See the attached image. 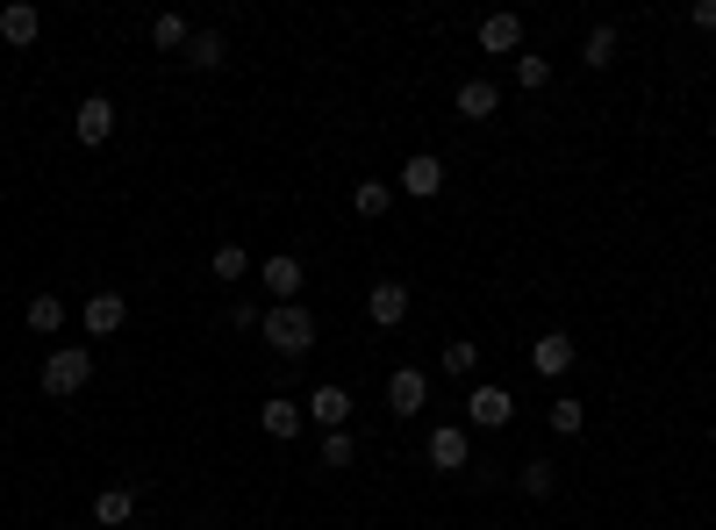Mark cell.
<instances>
[{
  "label": "cell",
  "instance_id": "cell-1",
  "mask_svg": "<svg viewBox=\"0 0 716 530\" xmlns=\"http://www.w3.org/2000/svg\"><path fill=\"white\" fill-rule=\"evenodd\" d=\"M258 337H266L280 358H309L315 352V315L301 309V301H272L266 323H258Z\"/></svg>",
  "mask_w": 716,
  "mask_h": 530
},
{
  "label": "cell",
  "instance_id": "cell-2",
  "mask_svg": "<svg viewBox=\"0 0 716 530\" xmlns=\"http://www.w3.org/2000/svg\"><path fill=\"white\" fill-rule=\"evenodd\" d=\"M86 381H94V352H86V344H58V352L43 358V395L51 402H72Z\"/></svg>",
  "mask_w": 716,
  "mask_h": 530
},
{
  "label": "cell",
  "instance_id": "cell-3",
  "mask_svg": "<svg viewBox=\"0 0 716 530\" xmlns=\"http://www.w3.org/2000/svg\"><path fill=\"white\" fill-rule=\"evenodd\" d=\"M423 459H430L437 474H459V466L474 459V437H466L459 423H437V430H430V445H423Z\"/></svg>",
  "mask_w": 716,
  "mask_h": 530
},
{
  "label": "cell",
  "instance_id": "cell-4",
  "mask_svg": "<svg viewBox=\"0 0 716 530\" xmlns=\"http://www.w3.org/2000/svg\"><path fill=\"white\" fill-rule=\"evenodd\" d=\"M466 416H474V430H501V423L516 416V395H509V387H495V381H480L474 395H466Z\"/></svg>",
  "mask_w": 716,
  "mask_h": 530
},
{
  "label": "cell",
  "instance_id": "cell-5",
  "mask_svg": "<svg viewBox=\"0 0 716 530\" xmlns=\"http://www.w3.org/2000/svg\"><path fill=\"white\" fill-rule=\"evenodd\" d=\"M72 136H80V144H108V136H115V101L108 94H86L80 108H72Z\"/></svg>",
  "mask_w": 716,
  "mask_h": 530
},
{
  "label": "cell",
  "instance_id": "cell-6",
  "mask_svg": "<svg viewBox=\"0 0 716 530\" xmlns=\"http://www.w3.org/2000/svg\"><path fill=\"white\" fill-rule=\"evenodd\" d=\"M387 408L394 416H423V408H430V381H423L416 366H394L387 373Z\"/></svg>",
  "mask_w": 716,
  "mask_h": 530
},
{
  "label": "cell",
  "instance_id": "cell-7",
  "mask_svg": "<svg viewBox=\"0 0 716 530\" xmlns=\"http://www.w3.org/2000/svg\"><path fill=\"white\" fill-rule=\"evenodd\" d=\"M301 408H309V416L323 423V430H352V395H344L338 381H323V387H315V395L301 402Z\"/></svg>",
  "mask_w": 716,
  "mask_h": 530
},
{
  "label": "cell",
  "instance_id": "cell-8",
  "mask_svg": "<svg viewBox=\"0 0 716 530\" xmlns=\"http://www.w3.org/2000/svg\"><path fill=\"white\" fill-rule=\"evenodd\" d=\"M258 280H266L272 301H301V259H294V251H272V259L258 266Z\"/></svg>",
  "mask_w": 716,
  "mask_h": 530
},
{
  "label": "cell",
  "instance_id": "cell-9",
  "mask_svg": "<svg viewBox=\"0 0 716 530\" xmlns=\"http://www.w3.org/2000/svg\"><path fill=\"white\" fill-rule=\"evenodd\" d=\"M43 37V14L29 8V0H8L0 8V43H14V51H29V43Z\"/></svg>",
  "mask_w": 716,
  "mask_h": 530
},
{
  "label": "cell",
  "instance_id": "cell-10",
  "mask_svg": "<svg viewBox=\"0 0 716 530\" xmlns=\"http://www.w3.org/2000/svg\"><path fill=\"white\" fill-rule=\"evenodd\" d=\"M530 366H538L544 381H559V373H573V337H567V330H544V337L530 344Z\"/></svg>",
  "mask_w": 716,
  "mask_h": 530
},
{
  "label": "cell",
  "instance_id": "cell-11",
  "mask_svg": "<svg viewBox=\"0 0 716 530\" xmlns=\"http://www.w3.org/2000/svg\"><path fill=\"white\" fill-rule=\"evenodd\" d=\"M480 51L487 58H523V22H516V14H487L480 22Z\"/></svg>",
  "mask_w": 716,
  "mask_h": 530
},
{
  "label": "cell",
  "instance_id": "cell-12",
  "mask_svg": "<svg viewBox=\"0 0 716 530\" xmlns=\"http://www.w3.org/2000/svg\"><path fill=\"white\" fill-rule=\"evenodd\" d=\"M80 323H86V337H115V330L129 323V301H122V294H94L80 309Z\"/></svg>",
  "mask_w": 716,
  "mask_h": 530
},
{
  "label": "cell",
  "instance_id": "cell-13",
  "mask_svg": "<svg viewBox=\"0 0 716 530\" xmlns=\"http://www.w3.org/2000/svg\"><path fill=\"white\" fill-rule=\"evenodd\" d=\"M365 315H373L380 330H394L408 315V287L402 280H373V294H365Z\"/></svg>",
  "mask_w": 716,
  "mask_h": 530
},
{
  "label": "cell",
  "instance_id": "cell-14",
  "mask_svg": "<svg viewBox=\"0 0 716 530\" xmlns=\"http://www.w3.org/2000/svg\"><path fill=\"white\" fill-rule=\"evenodd\" d=\"M437 187H445V158H430V150H416V158L402 165V194H416V201H430Z\"/></svg>",
  "mask_w": 716,
  "mask_h": 530
},
{
  "label": "cell",
  "instance_id": "cell-15",
  "mask_svg": "<svg viewBox=\"0 0 716 530\" xmlns=\"http://www.w3.org/2000/svg\"><path fill=\"white\" fill-rule=\"evenodd\" d=\"M94 523H101V530L136 523V495H129V488H101V495H94Z\"/></svg>",
  "mask_w": 716,
  "mask_h": 530
},
{
  "label": "cell",
  "instance_id": "cell-16",
  "mask_svg": "<svg viewBox=\"0 0 716 530\" xmlns=\"http://www.w3.org/2000/svg\"><path fill=\"white\" fill-rule=\"evenodd\" d=\"M301 416H309L301 402H266V408H258V430H266V437H280V445H287V437H301Z\"/></svg>",
  "mask_w": 716,
  "mask_h": 530
},
{
  "label": "cell",
  "instance_id": "cell-17",
  "mask_svg": "<svg viewBox=\"0 0 716 530\" xmlns=\"http://www.w3.org/2000/svg\"><path fill=\"white\" fill-rule=\"evenodd\" d=\"M495 108H501L495 80H466V86H459V115H466V123H487Z\"/></svg>",
  "mask_w": 716,
  "mask_h": 530
},
{
  "label": "cell",
  "instance_id": "cell-18",
  "mask_svg": "<svg viewBox=\"0 0 716 530\" xmlns=\"http://www.w3.org/2000/svg\"><path fill=\"white\" fill-rule=\"evenodd\" d=\"M352 208H359V216H365V222H380V216H387V208H394V187H387V179H359V194H352Z\"/></svg>",
  "mask_w": 716,
  "mask_h": 530
},
{
  "label": "cell",
  "instance_id": "cell-19",
  "mask_svg": "<svg viewBox=\"0 0 716 530\" xmlns=\"http://www.w3.org/2000/svg\"><path fill=\"white\" fill-rule=\"evenodd\" d=\"M581 58H588V72H609V65H616V29L595 22V29H588V43H581Z\"/></svg>",
  "mask_w": 716,
  "mask_h": 530
},
{
  "label": "cell",
  "instance_id": "cell-20",
  "mask_svg": "<svg viewBox=\"0 0 716 530\" xmlns=\"http://www.w3.org/2000/svg\"><path fill=\"white\" fill-rule=\"evenodd\" d=\"M222 58H230V51H222V37H216V29H194V43H187V65H194V72H216Z\"/></svg>",
  "mask_w": 716,
  "mask_h": 530
},
{
  "label": "cell",
  "instance_id": "cell-21",
  "mask_svg": "<svg viewBox=\"0 0 716 530\" xmlns=\"http://www.w3.org/2000/svg\"><path fill=\"white\" fill-rule=\"evenodd\" d=\"M151 43H158V51H187V43H194L187 14H158V22H151Z\"/></svg>",
  "mask_w": 716,
  "mask_h": 530
},
{
  "label": "cell",
  "instance_id": "cell-22",
  "mask_svg": "<svg viewBox=\"0 0 716 530\" xmlns=\"http://www.w3.org/2000/svg\"><path fill=\"white\" fill-rule=\"evenodd\" d=\"M29 330H37V337L65 330V301H58V294H37V301H29Z\"/></svg>",
  "mask_w": 716,
  "mask_h": 530
},
{
  "label": "cell",
  "instance_id": "cell-23",
  "mask_svg": "<svg viewBox=\"0 0 716 530\" xmlns=\"http://www.w3.org/2000/svg\"><path fill=\"white\" fill-rule=\"evenodd\" d=\"M552 430H559V437H581V430H588V402L559 395V402H552Z\"/></svg>",
  "mask_w": 716,
  "mask_h": 530
},
{
  "label": "cell",
  "instance_id": "cell-24",
  "mask_svg": "<svg viewBox=\"0 0 716 530\" xmlns=\"http://www.w3.org/2000/svg\"><path fill=\"white\" fill-rule=\"evenodd\" d=\"M437 366H445L452 373V381H474V366H480V344H445V358H437Z\"/></svg>",
  "mask_w": 716,
  "mask_h": 530
},
{
  "label": "cell",
  "instance_id": "cell-25",
  "mask_svg": "<svg viewBox=\"0 0 716 530\" xmlns=\"http://www.w3.org/2000/svg\"><path fill=\"white\" fill-rule=\"evenodd\" d=\"M315 451H323V466H352L359 459V437L352 430H323V445H315Z\"/></svg>",
  "mask_w": 716,
  "mask_h": 530
},
{
  "label": "cell",
  "instance_id": "cell-26",
  "mask_svg": "<svg viewBox=\"0 0 716 530\" xmlns=\"http://www.w3.org/2000/svg\"><path fill=\"white\" fill-rule=\"evenodd\" d=\"M516 480H523V495H538V502H544V495H552V488H559V474H552V459H523V474H516Z\"/></svg>",
  "mask_w": 716,
  "mask_h": 530
},
{
  "label": "cell",
  "instance_id": "cell-27",
  "mask_svg": "<svg viewBox=\"0 0 716 530\" xmlns=\"http://www.w3.org/2000/svg\"><path fill=\"white\" fill-rule=\"evenodd\" d=\"M516 86H523V94H538V86H552V65H544V58H516Z\"/></svg>",
  "mask_w": 716,
  "mask_h": 530
},
{
  "label": "cell",
  "instance_id": "cell-28",
  "mask_svg": "<svg viewBox=\"0 0 716 530\" xmlns=\"http://www.w3.org/2000/svg\"><path fill=\"white\" fill-rule=\"evenodd\" d=\"M243 272H251L243 245H222V251H216V280H243Z\"/></svg>",
  "mask_w": 716,
  "mask_h": 530
},
{
  "label": "cell",
  "instance_id": "cell-29",
  "mask_svg": "<svg viewBox=\"0 0 716 530\" xmlns=\"http://www.w3.org/2000/svg\"><path fill=\"white\" fill-rule=\"evenodd\" d=\"M230 323H237V330H258V323H266V309H258V301H237Z\"/></svg>",
  "mask_w": 716,
  "mask_h": 530
},
{
  "label": "cell",
  "instance_id": "cell-30",
  "mask_svg": "<svg viewBox=\"0 0 716 530\" xmlns=\"http://www.w3.org/2000/svg\"><path fill=\"white\" fill-rule=\"evenodd\" d=\"M688 22H695V29H716V0H695V8H688Z\"/></svg>",
  "mask_w": 716,
  "mask_h": 530
},
{
  "label": "cell",
  "instance_id": "cell-31",
  "mask_svg": "<svg viewBox=\"0 0 716 530\" xmlns=\"http://www.w3.org/2000/svg\"><path fill=\"white\" fill-rule=\"evenodd\" d=\"M709 451H716V430H709Z\"/></svg>",
  "mask_w": 716,
  "mask_h": 530
},
{
  "label": "cell",
  "instance_id": "cell-32",
  "mask_svg": "<svg viewBox=\"0 0 716 530\" xmlns=\"http://www.w3.org/2000/svg\"><path fill=\"white\" fill-rule=\"evenodd\" d=\"M709 129H716V115H709Z\"/></svg>",
  "mask_w": 716,
  "mask_h": 530
}]
</instances>
